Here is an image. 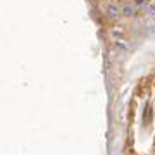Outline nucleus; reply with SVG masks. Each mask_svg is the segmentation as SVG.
Masks as SVG:
<instances>
[{
    "instance_id": "obj_1",
    "label": "nucleus",
    "mask_w": 155,
    "mask_h": 155,
    "mask_svg": "<svg viewBox=\"0 0 155 155\" xmlns=\"http://www.w3.org/2000/svg\"><path fill=\"white\" fill-rule=\"evenodd\" d=\"M124 14H128V16H133V14H134V9H133L131 5H126V7H124Z\"/></svg>"
},
{
    "instance_id": "obj_2",
    "label": "nucleus",
    "mask_w": 155,
    "mask_h": 155,
    "mask_svg": "<svg viewBox=\"0 0 155 155\" xmlns=\"http://www.w3.org/2000/svg\"><path fill=\"white\" fill-rule=\"evenodd\" d=\"M109 14L112 17H117V9H115V7H109Z\"/></svg>"
}]
</instances>
